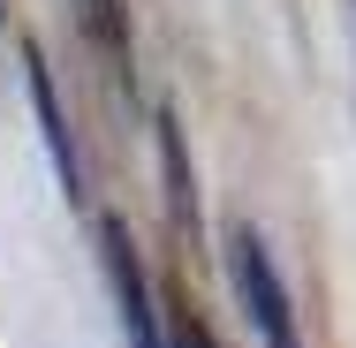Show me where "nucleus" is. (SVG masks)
<instances>
[{"instance_id": "20e7f679", "label": "nucleus", "mask_w": 356, "mask_h": 348, "mask_svg": "<svg viewBox=\"0 0 356 348\" xmlns=\"http://www.w3.org/2000/svg\"><path fill=\"white\" fill-rule=\"evenodd\" d=\"M159 167H167V212H175V227L197 235V174H190V151H182V122H175V106H159Z\"/></svg>"}, {"instance_id": "39448f33", "label": "nucleus", "mask_w": 356, "mask_h": 348, "mask_svg": "<svg viewBox=\"0 0 356 348\" xmlns=\"http://www.w3.org/2000/svg\"><path fill=\"white\" fill-rule=\"evenodd\" d=\"M76 15H83V38L99 46V61L114 76H129V61H137V46H129V8H122V0H76Z\"/></svg>"}, {"instance_id": "7ed1b4c3", "label": "nucleus", "mask_w": 356, "mask_h": 348, "mask_svg": "<svg viewBox=\"0 0 356 348\" xmlns=\"http://www.w3.org/2000/svg\"><path fill=\"white\" fill-rule=\"evenodd\" d=\"M23 83H31V106H38V129H46V151H54L61 190H69V197H83V151H76V137H69L61 91H54V69H46V53H38V46H23Z\"/></svg>"}, {"instance_id": "f03ea898", "label": "nucleus", "mask_w": 356, "mask_h": 348, "mask_svg": "<svg viewBox=\"0 0 356 348\" xmlns=\"http://www.w3.org/2000/svg\"><path fill=\"white\" fill-rule=\"evenodd\" d=\"M99 242H106V273H114V303H122V326L137 348H167L159 333V310H152V288L137 273V250H129V227L122 219H99Z\"/></svg>"}, {"instance_id": "f257e3e1", "label": "nucleus", "mask_w": 356, "mask_h": 348, "mask_svg": "<svg viewBox=\"0 0 356 348\" xmlns=\"http://www.w3.org/2000/svg\"><path fill=\"white\" fill-rule=\"evenodd\" d=\"M227 280H235V303H243L250 333H258L266 348H303V333H296V303H288V280H281L266 235H258L250 219L227 227Z\"/></svg>"}]
</instances>
